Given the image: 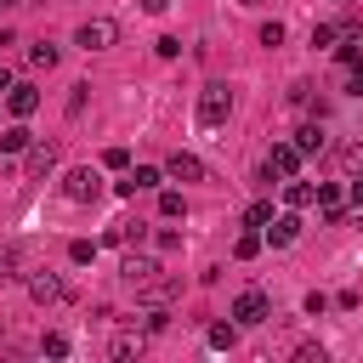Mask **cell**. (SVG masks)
Here are the masks:
<instances>
[{
	"instance_id": "obj_33",
	"label": "cell",
	"mask_w": 363,
	"mask_h": 363,
	"mask_svg": "<svg viewBox=\"0 0 363 363\" xmlns=\"http://www.w3.org/2000/svg\"><path fill=\"white\" fill-rule=\"evenodd\" d=\"M153 51H159V57H176V51H182V40H176V34H159V45H153Z\"/></svg>"
},
{
	"instance_id": "obj_23",
	"label": "cell",
	"mask_w": 363,
	"mask_h": 363,
	"mask_svg": "<svg viewBox=\"0 0 363 363\" xmlns=\"http://www.w3.org/2000/svg\"><path fill=\"white\" fill-rule=\"evenodd\" d=\"M233 340H238V329H233V323H210V346H221V352H227Z\"/></svg>"
},
{
	"instance_id": "obj_16",
	"label": "cell",
	"mask_w": 363,
	"mask_h": 363,
	"mask_svg": "<svg viewBox=\"0 0 363 363\" xmlns=\"http://www.w3.org/2000/svg\"><path fill=\"white\" fill-rule=\"evenodd\" d=\"M323 142H329V136H323L318 125H301V130H295V147H301V153H323Z\"/></svg>"
},
{
	"instance_id": "obj_1",
	"label": "cell",
	"mask_w": 363,
	"mask_h": 363,
	"mask_svg": "<svg viewBox=\"0 0 363 363\" xmlns=\"http://www.w3.org/2000/svg\"><path fill=\"white\" fill-rule=\"evenodd\" d=\"M227 113H233V91L216 79V85H204L199 91V125L204 130H216V125H227Z\"/></svg>"
},
{
	"instance_id": "obj_30",
	"label": "cell",
	"mask_w": 363,
	"mask_h": 363,
	"mask_svg": "<svg viewBox=\"0 0 363 363\" xmlns=\"http://www.w3.org/2000/svg\"><path fill=\"white\" fill-rule=\"evenodd\" d=\"M306 312H312V318H323V312H329V295H323V289H312V295H306Z\"/></svg>"
},
{
	"instance_id": "obj_13",
	"label": "cell",
	"mask_w": 363,
	"mask_h": 363,
	"mask_svg": "<svg viewBox=\"0 0 363 363\" xmlns=\"http://www.w3.org/2000/svg\"><path fill=\"white\" fill-rule=\"evenodd\" d=\"M28 295H34L40 306H51V301H62V278H57V272H34V278H28Z\"/></svg>"
},
{
	"instance_id": "obj_8",
	"label": "cell",
	"mask_w": 363,
	"mask_h": 363,
	"mask_svg": "<svg viewBox=\"0 0 363 363\" xmlns=\"http://www.w3.org/2000/svg\"><path fill=\"white\" fill-rule=\"evenodd\" d=\"M267 312H272V306H267V295H261V289H244V295L233 301V318H238V323H250V329H255V323H267Z\"/></svg>"
},
{
	"instance_id": "obj_35",
	"label": "cell",
	"mask_w": 363,
	"mask_h": 363,
	"mask_svg": "<svg viewBox=\"0 0 363 363\" xmlns=\"http://www.w3.org/2000/svg\"><path fill=\"white\" fill-rule=\"evenodd\" d=\"M164 6H170V0H142V11H164Z\"/></svg>"
},
{
	"instance_id": "obj_7",
	"label": "cell",
	"mask_w": 363,
	"mask_h": 363,
	"mask_svg": "<svg viewBox=\"0 0 363 363\" xmlns=\"http://www.w3.org/2000/svg\"><path fill=\"white\" fill-rule=\"evenodd\" d=\"M164 176H176V182H204L210 170H204V159H199V153H182V147H176V153L164 159Z\"/></svg>"
},
{
	"instance_id": "obj_14",
	"label": "cell",
	"mask_w": 363,
	"mask_h": 363,
	"mask_svg": "<svg viewBox=\"0 0 363 363\" xmlns=\"http://www.w3.org/2000/svg\"><path fill=\"white\" fill-rule=\"evenodd\" d=\"M284 204H289V210H306V204H318V187L289 176V182H284Z\"/></svg>"
},
{
	"instance_id": "obj_25",
	"label": "cell",
	"mask_w": 363,
	"mask_h": 363,
	"mask_svg": "<svg viewBox=\"0 0 363 363\" xmlns=\"http://www.w3.org/2000/svg\"><path fill=\"white\" fill-rule=\"evenodd\" d=\"M187 204H182V193H159V216H182Z\"/></svg>"
},
{
	"instance_id": "obj_21",
	"label": "cell",
	"mask_w": 363,
	"mask_h": 363,
	"mask_svg": "<svg viewBox=\"0 0 363 363\" xmlns=\"http://www.w3.org/2000/svg\"><path fill=\"white\" fill-rule=\"evenodd\" d=\"M68 261H74V267L96 261V244H91V238H74V244H68Z\"/></svg>"
},
{
	"instance_id": "obj_29",
	"label": "cell",
	"mask_w": 363,
	"mask_h": 363,
	"mask_svg": "<svg viewBox=\"0 0 363 363\" xmlns=\"http://www.w3.org/2000/svg\"><path fill=\"white\" fill-rule=\"evenodd\" d=\"M153 244H159V250H176V244H182V233H176V227H159V233H153Z\"/></svg>"
},
{
	"instance_id": "obj_9",
	"label": "cell",
	"mask_w": 363,
	"mask_h": 363,
	"mask_svg": "<svg viewBox=\"0 0 363 363\" xmlns=\"http://www.w3.org/2000/svg\"><path fill=\"white\" fill-rule=\"evenodd\" d=\"M147 187H159V170H153V164H136L125 182H113V193H119V199H136V193H147Z\"/></svg>"
},
{
	"instance_id": "obj_28",
	"label": "cell",
	"mask_w": 363,
	"mask_h": 363,
	"mask_svg": "<svg viewBox=\"0 0 363 363\" xmlns=\"http://www.w3.org/2000/svg\"><path fill=\"white\" fill-rule=\"evenodd\" d=\"M102 164H108V170H125V164H130V153H125V147H108V153H102Z\"/></svg>"
},
{
	"instance_id": "obj_26",
	"label": "cell",
	"mask_w": 363,
	"mask_h": 363,
	"mask_svg": "<svg viewBox=\"0 0 363 363\" xmlns=\"http://www.w3.org/2000/svg\"><path fill=\"white\" fill-rule=\"evenodd\" d=\"M136 352H142L136 335H119V340H113V357H136Z\"/></svg>"
},
{
	"instance_id": "obj_2",
	"label": "cell",
	"mask_w": 363,
	"mask_h": 363,
	"mask_svg": "<svg viewBox=\"0 0 363 363\" xmlns=\"http://www.w3.org/2000/svg\"><path fill=\"white\" fill-rule=\"evenodd\" d=\"M119 278H125V289H130V295H147L164 272H159V261H153V255H125V261H119Z\"/></svg>"
},
{
	"instance_id": "obj_15",
	"label": "cell",
	"mask_w": 363,
	"mask_h": 363,
	"mask_svg": "<svg viewBox=\"0 0 363 363\" xmlns=\"http://www.w3.org/2000/svg\"><path fill=\"white\" fill-rule=\"evenodd\" d=\"M28 147H34V130H28L23 119H17V125H11L6 136H0V153H28Z\"/></svg>"
},
{
	"instance_id": "obj_11",
	"label": "cell",
	"mask_w": 363,
	"mask_h": 363,
	"mask_svg": "<svg viewBox=\"0 0 363 363\" xmlns=\"http://www.w3.org/2000/svg\"><path fill=\"white\" fill-rule=\"evenodd\" d=\"M6 108H11V113H17V119H28V113H34V108H40V91H34V85H28V79H23V85H11V91H6Z\"/></svg>"
},
{
	"instance_id": "obj_36",
	"label": "cell",
	"mask_w": 363,
	"mask_h": 363,
	"mask_svg": "<svg viewBox=\"0 0 363 363\" xmlns=\"http://www.w3.org/2000/svg\"><path fill=\"white\" fill-rule=\"evenodd\" d=\"M6 91H11V74H6V68H0V96H6Z\"/></svg>"
},
{
	"instance_id": "obj_4",
	"label": "cell",
	"mask_w": 363,
	"mask_h": 363,
	"mask_svg": "<svg viewBox=\"0 0 363 363\" xmlns=\"http://www.w3.org/2000/svg\"><path fill=\"white\" fill-rule=\"evenodd\" d=\"M119 40V23L113 17H91V23H79V34H74V45H85V51H108Z\"/></svg>"
},
{
	"instance_id": "obj_3",
	"label": "cell",
	"mask_w": 363,
	"mask_h": 363,
	"mask_svg": "<svg viewBox=\"0 0 363 363\" xmlns=\"http://www.w3.org/2000/svg\"><path fill=\"white\" fill-rule=\"evenodd\" d=\"M301 159H306V153H301L295 142H272V153H267L261 176H267V182H289V176L301 170Z\"/></svg>"
},
{
	"instance_id": "obj_18",
	"label": "cell",
	"mask_w": 363,
	"mask_h": 363,
	"mask_svg": "<svg viewBox=\"0 0 363 363\" xmlns=\"http://www.w3.org/2000/svg\"><path fill=\"white\" fill-rule=\"evenodd\" d=\"M233 255H238V261L261 255V227H244V233H238V244H233Z\"/></svg>"
},
{
	"instance_id": "obj_10",
	"label": "cell",
	"mask_w": 363,
	"mask_h": 363,
	"mask_svg": "<svg viewBox=\"0 0 363 363\" xmlns=\"http://www.w3.org/2000/svg\"><path fill=\"white\" fill-rule=\"evenodd\" d=\"M261 238H272V244H295V238H301V216H295V210L272 216V221L261 227Z\"/></svg>"
},
{
	"instance_id": "obj_31",
	"label": "cell",
	"mask_w": 363,
	"mask_h": 363,
	"mask_svg": "<svg viewBox=\"0 0 363 363\" xmlns=\"http://www.w3.org/2000/svg\"><path fill=\"white\" fill-rule=\"evenodd\" d=\"M346 91H352V96H363V62H352V68H346Z\"/></svg>"
},
{
	"instance_id": "obj_34",
	"label": "cell",
	"mask_w": 363,
	"mask_h": 363,
	"mask_svg": "<svg viewBox=\"0 0 363 363\" xmlns=\"http://www.w3.org/2000/svg\"><path fill=\"white\" fill-rule=\"evenodd\" d=\"M335 57H340V62H346V68H352V62H363V51H357V45H352V40H346V45H335Z\"/></svg>"
},
{
	"instance_id": "obj_27",
	"label": "cell",
	"mask_w": 363,
	"mask_h": 363,
	"mask_svg": "<svg viewBox=\"0 0 363 363\" xmlns=\"http://www.w3.org/2000/svg\"><path fill=\"white\" fill-rule=\"evenodd\" d=\"M261 45H284V23H261Z\"/></svg>"
},
{
	"instance_id": "obj_32",
	"label": "cell",
	"mask_w": 363,
	"mask_h": 363,
	"mask_svg": "<svg viewBox=\"0 0 363 363\" xmlns=\"http://www.w3.org/2000/svg\"><path fill=\"white\" fill-rule=\"evenodd\" d=\"M335 34H340V28H329V23H318V28H312V45H335Z\"/></svg>"
},
{
	"instance_id": "obj_20",
	"label": "cell",
	"mask_w": 363,
	"mask_h": 363,
	"mask_svg": "<svg viewBox=\"0 0 363 363\" xmlns=\"http://www.w3.org/2000/svg\"><path fill=\"white\" fill-rule=\"evenodd\" d=\"M267 221H272V204H267V199H255V204L244 210V227H267Z\"/></svg>"
},
{
	"instance_id": "obj_19",
	"label": "cell",
	"mask_w": 363,
	"mask_h": 363,
	"mask_svg": "<svg viewBox=\"0 0 363 363\" xmlns=\"http://www.w3.org/2000/svg\"><path fill=\"white\" fill-rule=\"evenodd\" d=\"M28 62H34V68H57V45H51V40H34V45H28Z\"/></svg>"
},
{
	"instance_id": "obj_37",
	"label": "cell",
	"mask_w": 363,
	"mask_h": 363,
	"mask_svg": "<svg viewBox=\"0 0 363 363\" xmlns=\"http://www.w3.org/2000/svg\"><path fill=\"white\" fill-rule=\"evenodd\" d=\"M352 199H357V204H363V182H352Z\"/></svg>"
},
{
	"instance_id": "obj_17",
	"label": "cell",
	"mask_w": 363,
	"mask_h": 363,
	"mask_svg": "<svg viewBox=\"0 0 363 363\" xmlns=\"http://www.w3.org/2000/svg\"><path fill=\"white\" fill-rule=\"evenodd\" d=\"M142 221H119V227H108V244H142Z\"/></svg>"
},
{
	"instance_id": "obj_22",
	"label": "cell",
	"mask_w": 363,
	"mask_h": 363,
	"mask_svg": "<svg viewBox=\"0 0 363 363\" xmlns=\"http://www.w3.org/2000/svg\"><path fill=\"white\" fill-rule=\"evenodd\" d=\"M17 267H23V250L6 244V250H0V278H17Z\"/></svg>"
},
{
	"instance_id": "obj_5",
	"label": "cell",
	"mask_w": 363,
	"mask_h": 363,
	"mask_svg": "<svg viewBox=\"0 0 363 363\" xmlns=\"http://www.w3.org/2000/svg\"><path fill=\"white\" fill-rule=\"evenodd\" d=\"M62 193H68L74 204H91V199L102 193V176H96L91 164H79V170H68V176H62Z\"/></svg>"
},
{
	"instance_id": "obj_12",
	"label": "cell",
	"mask_w": 363,
	"mask_h": 363,
	"mask_svg": "<svg viewBox=\"0 0 363 363\" xmlns=\"http://www.w3.org/2000/svg\"><path fill=\"white\" fill-rule=\"evenodd\" d=\"M23 170H28V176H51V170H57V142H34Z\"/></svg>"
},
{
	"instance_id": "obj_6",
	"label": "cell",
	"mask_w": 363,
	"mask_h": 363,
	"mask_svg": "<svg viewBox=\"0 0 363 363\" xmlns=\"http://www.w3.org/2000/svg\"><path fill=\"white\" fill-rule=\"evenodd\" d=\"M318 210H323L329 227H346V193H340V182H318Z\"/></svg>"
},
{
	"instance_id": "obj_24",
	"label": "cell",
	"mask_w": 363,
	"mask_h": 363,
	"mask_svg": "<svg viewBox=\"0 0 363 363\" xmlns=\"http://www.w3.org/2000/svg\"><path fill=\"white\" fill-rule=\"evenodd\" d=\"M40 352H45V357H68V335H45Z\"/></svg>"
}]
</instances>
